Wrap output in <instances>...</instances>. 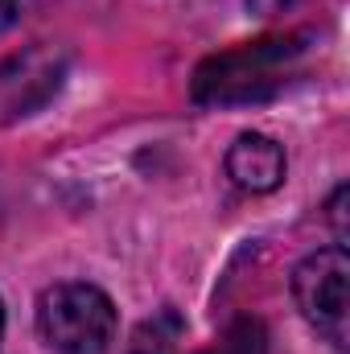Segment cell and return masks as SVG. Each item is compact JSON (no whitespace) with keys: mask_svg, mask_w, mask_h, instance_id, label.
<instances>
[{"mask_svg":"<svg viewBox=\"0 0 350 354\" xmlns=\"http://www.w3.org/2000/svg\"><path fill=\"white\" fill-rule=\"evenodd\" d=\"M0 338H4V305H0Z\"/></svg>","mask_w":350,"mask_h":354,"instance_id":"cell-8","label":"cell"},{"mask_svg":"<svg viewBox=\"0 0 350 354\" xmlns=\"http://www.w3.org/2000/svg\"><path fill=\"white\" fill-rule=\"evenodd\" d=\"M202 354H268V330L256 317H243V322H235L210 351H202Z\"/></svg>","mask_w":350,"mask_h":354,"instance_id":"cell-6","label":"cell"},{"mask_svg":"<svg viewBox=\"0 0 350 354\" xmlns=\"http://www.w3.org/2000/svg\"><path fill=\"white\" fill-rule=\"evenodd\" d=\"M37 334L58 354H107L116 338V305L103 288L66 280L37 297Z\"/></svg>","mask_w":350,"mask_h":354,"instance_id":"cell-1","label":"cell"},{"mask_svg":"<svg viewBox=\"0 0 350 354\" xmlns=\"http://www.w3.org/2000/svg\"><path fill=\"white\" fill-rule=\"evenodd\" d=\"M227 174L248 194H268V189H276L284 181V149L272 136L243 132L227 149Z\"/></svg>","mask_w":350,"mask_h":354,"instance_id":"cell-4","label":"cell"},{"mask_svg":"<svg viewBox=\"0 0 350 354\" xmlns=\"http://www.w3.org/2000/svg\"><path fill=\"white\" fill-rule=\"evenodd\" d=\"M21 17H25V0H0V29L17 25Z\"/></svg>","mask_w":350,"mask_h":354,"instance_id":"cell-7","label":"cell"},{"mask_svg":"<svg viewBox=\"0 0 350 354\" xmlns=\"http://www.w3.org/2000/svg\"><path fill=\"white\" fill-rule=\"evenodd\" d=\"M177 330H181L177 313H174V309H165V313L149 317V322L132 334V346H128V354H169Z\"/></svg>","mask_w":350,"mask_h":354,"instance_id":"cell-5","label":"cell"},{"mask_svg":"<svg viewBox=\"0 0 350 354\" xmlns=\"http://www.w3.org/2000/svg\"><path fill=\"white\" fill-rule=\"evenodd\" d=\"M301 46L293 37L284 41H256L243 50H231L223 58H210L198 79H194V95L202 103H231V99H252L268 75H276L280 62H288ZM272 83V79H268Z\"/></svg>","mask_w":350,"mask_h":354,"instance_id":"cell-3","label":"cell"},{"mask_svg":"<svg viewBox=\"0 0 350 354\" xmlns=\"http://www.w3.org/2000/svg\"><path fill=\"white\" fill-rule=\"evenodd\" d=\"M347 276H350V260L342 243L305 256L293 272V297H297L301 317L334 351L347 346Z\"/></svg>","mask_w":350,"mask_h":354,"instance_id":"cell-2","label":"cell"}]
</instances>
